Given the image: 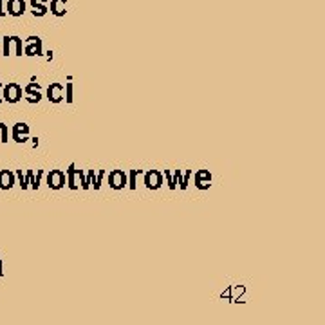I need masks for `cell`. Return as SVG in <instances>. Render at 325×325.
Segmentation results:
<instances>
[{"label": "cell", "instance_id": "1", "mask_svg": "<svg viewBox=\"0 0 325 325\" xmlns=\"http://www.w3.org/2000/svg\"><path fill=\"white\" fill-rule=\"evenodd\" d=\"M65 184H67V176L63 170H51L47 174V186L51 190H61Z\"/></svg>", "mask_w": 325, "mask_h": 325}, {"label": "cell", "instance_id": "2", "mask_svg": "<svg viewBox=\"0 0 325 325\" xmlns=\"http://www.w3.org/2000/svg\"><path fill=\"white\" fill-rule=\"evenodd\" d=\"M22 87L18 83H8L4 87V96H2V100L8 101V103H18L22 100Z\"/></svg>", "mask_w": 325, "mask_h": 325}, {"label": "cell", "instance_id": "3", "mask_svg": "<svg viewBox=\"0 0 325 325\" xmlns=\"http://www.w3.org/2000/svg\"><path fill=\"white\" fill-rule=\"evenodd\" d=\"M109 186L112 190H123V188H126L125 170H112V172H109Z\"/></svg>", "mask_w": 325, "mask_h": 325}, {"label": "cell", "instance_id": "4", "mask_svg": "<svg viewBox=\"0 0 325 325\" xmlns=\"http://www.w3.org/2000/svg\"><path fill=\"white\" fill-rule=\"evenodd\" d=\"M163 181H165V177H163V172H159V170H148L145 174V186L148 190H159L163 186Z\"/></svg>", "mask_w": 325, "mask_h": 325}, {"label": "cell", "instance_id": "5", "mask_svg": "<svg viewBox=\"0 0 325 325\" xmlns=\"http://www.w3.org/2000/svg\"><path fill=\"white\" fill-rule=\"evenodd\" d=\"M24 53H26L27 56H40V54L44 53L42 40H40L38 36H29V38H27V44H26V49H24Z\"/></svg>", "mask_w": 325, "mask_h": 325}, {"label": "cell", "instance_id": "6", "mask_svg": "<svg viewBox=\"0 0 325 325\" xmlns=\"http://www.w3.org/2000/svg\"><path fill=\"white\" fill-rule=\"evenodd\" d=\"M47 100L51 103H61L63 101V83H51L47 89Z\"/></svg>", "mask_w": 325, "mask_h": 325}, {"label": "cell", "instance_id": "7", "mask_svg": "<svg viewBox=\"0 0 325 325\" xmlns=\"http://www.w3.org/2000/svg\"><path fill=\"white\" fill-rule=\"evenodd\" d=\"M211 184V174L210 170H197L195 172V186L199 190H208Z\"/></svg>", "mask_w": 325, "mask_h": 325}, {"label": "cell", "instance_id": "8", "mask_svg": "<svg viewBox=\"0 0 325 325\" xmlns=\"http://www.w3.org/2000/svg\"><path fill=\"white\" fill-rule=\"evenodd\" d=\"M65 176H67V186H69L71 190H78V188H80V170H78L76 166L71 165L69 170L65 172Z\"/></svg>", "mask_w": 325, "mask_h": 325}, {"label": "cell", "instance_id": "9", "mask_svg": "<svg viewBox=\"0 0 325 325\" xmlns=\"http://www.w3.org/2000/svg\"><path fill=\"white\" fill-rule=\"evenodd\" d=\"M27 136H29V126H27L26 123H16V125L13 126V139H15L16 143L27 141Z\"/></svg>", "mask_w": 325, "mask_h": 325}, {"label": "cell", "instance_id": "10", "mask_svg": "<svg viewBox=\"0 0 325 325\" xmlns=\"http://www.w3.org/2000/svg\"><path fill=\"white\" fill-rule=\"evenodd\" d=\"M8 13L11 16H22L26 13V0H8Z\"/></svg>", "mask_w": 325, "mask_h": 325}, {"label": "cell", "instance_id": "11", "mask_svg": "<svg viewBox=\"0 0 325 325\" xmlns=\"http://www.w3.org/2000/svg\"><path fill=\"white\" fill-rule=\"evenodd\" d=\"M103 177H105V170H98V174H94V170H89L87 172L89 186H94V190H100L101 183H103Z\"/></svg>", "mask_w": 325, "mask_h": 325}, {"label": "cell", "instance_id": "12", "mask_svg": "<svg viewBox=\"0 0 325 325\" xmlns=\"http://www.w3.org/2000/svg\"><path fill=\"white\" fill-rule=\"evenodd\" d=\"M31 8H33L35 16H44L49 11V2L47 0H31Z\"/></svg>", "mask_w": 325, "mask_h": 325}, {"label": "cell", "instance_id": "13", "mask_svg": "<svg viewBox=\"0 0 325 325\" xmlns=\"http://www.w3.org/2000/svg\"><path fill=\"white\" fill-rule=\"evenodd\" d=\"M15 184V174L9 170H2L0 172V190H9Z\"/></svg>", "mask_w": 325, "mask_h": 325}, {"label": "cell", "instance_id": "14", "mask_svg": "<svg viewBox=\"0 0 325 325\" xmlns=\"http://www.w3.org/2000/svg\"><path fill=\"white\" fill-rule=\"evenodd\" d=\"M38 91H40L38 83H29L26 87V94H29V98H27L29 103H38V101L42 100V94H40Z\"/></svg>", "mask_w": 325, "mask_h": 325}, {"label": "cell", "instance_id": "15", "mask_svg": "<svg viewBox=\"0 0 325 325\" xmlns=\"http://www.w3.org/2000/svg\"><path fill=\"white\" fill-rule=\"evenodd\" d=\"M190 177H191V170H186L184 174H181V170H176V172H174V179H176L177 186H181V190H186L188 188Z\"/></svg>", "mask_w": 325, "mask_h": 325}, {"label": "cell", "instance_id": "16", "mask_svg": "<svg viewBox=\"0 0 325 325\" xmlns=\"http://www.w3.org/2000/svg\"><path fill=\"white\" fill-rule=\"evenodd\" d=\"M51 13L54 16H65V13H67V0H51Z\"/></svg>", "mask_w": 325, "mask_h": 325}, {"label": "cell", "instance_id": "17", "mask_svg": "<svg viewBox=\"0 0 325 325\" xmlns=\"http://www.w3.org/2000/svg\"><path fill=\"white\" fill-rule=\"evenodd\" d=\"M141 174V170H130V174L126 176V186L130 190H136L138 188V176Z\"/></svg>", "mask_w": 325, "mask_h": 325}, {"label": "cell", "instance_id": "18", "mask_svg": "<svg viewBox=\"0 0 325 325\" xmlns=\"http://www.w3.org/2000/svg\"><path fill=\"white\" fill-rule=\"evenodd\" d=\"M42 177H44V170H38L36 172V176L33 174L29 179V188H33V190H38L40 188V183H42Z\"/></svg>", "mask_w": 325, "mask_h": 325}, {"label": "cell", "instance_id": "19", "mask_svg": "<svg viewBox=\"0 0 325 325\" xmlns=\"http://www.w3.org/2000/svg\"><path fill=\"white\" fill-rule=\"evenodd\" d=\"M74 85H73V81H67V83L63 85V92H65V101L67 103H73V100H74Z\"/></svg>", "mask_w": 325, "mask_h": 325}, {"label": "cell", "instance_id": "20", "mask_svg": "<svg viewBox=\"0 0 325 325\" xmlns=\"http://www.w3.org/2000/svg\"><path fill=\"white\" fill-rule=\"evenodd\" d=\"M163 177L166 179V184H168L170 190H176L177 184H176V179H174V174L170 172V170H165V172H163Z\"/></svg>", "mask_w": 325, "mask_h": 325}, {"label": "cell", "instance_id": "21", "mask_svg": "<svg viewBox=\"0 0 325 325\" xmlns=\"http://www.w3.org/2000/svg\"><path fill=\"white\" fill-rule=\"evenodd\" d=\"M11 46L15 47V53L18 54V56H22V40H20L18 36H11Z\"/></svg>", "mask_w": 325, "mask_h": 325}, {"label": "cell", "instance_id": "22", "mask_svg": "<svg viewBox=\"0 0 325 325\" xmlns=\"http://www.w3.org/2000/svg\"><path fill=\"white\" fill-rule=\"evenodd\" d=\"M2 40H4V51H2V54L8 56V54L11 53V36H6V38Z\"/></svg>", "mask_w": 325, "mask_h": 325}, {"label": "cell", "instance_id": "23", "mask_svg": "<svg viewBox=\"0 0 325 325\" xmlns=\"http://www.w3.org/2000/svg\"><path fill=\"white\" fill-rule=\"evenodd\" d=\"M6 11H4V0H0V16H4Z\"/></svg>", "mask_w": 325, "mask_h": 325}, {"label": "cell", "instance_id": "24", "mask_svg": "<svg viewBox=\"0 0 325 325\" xmlns=\"http://www.w3.org/2000/svg\"><path fill=\"white\" fill-rule=\"evenodd\" d=\"M0 269H2V262H0Z\"/></svg>", "mask_w": 325, "mask_h": 325}, {"label": "cell", "instance_id": "25", "mask_svg": "<svg viewBox=\"0 0 325 325\" xmlns=\"http://www.w3.org/2000/svg\"><path fill=\"white\" fill-rule=\"evenodd\" d=\"M0 101H2V98H0Z\"/></svg>", "mask_w": 325, "mask_h": 325}]
</instances>
